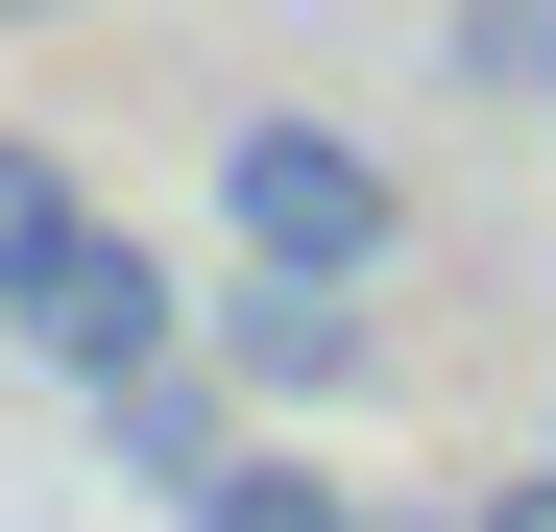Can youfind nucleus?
I'll use <instances>...</instances> for the list:
<instances>
[{"instance_id":"obj_5","label":"nucleus","mask_w":556,"mask_h":532,"mask_svg":"<svg viewBox=\"0 0 556 532\" xmlns=\"http://www.w3.org/2000/svg\"><path fill=\"white\" fill-rule=\"evenodd\" d=\"M194 532H388V508H363V484H339V460H242V484H218V508H194Z\"/></svg>"},{"instance_id":"obj_3","label":"nucleus","mask_w":556,"mask_h":532,"mask_svg":"<svg viewBox=\"0 0 556 532\" xmlns=\"http://www.w3.org/2000/svg\"><path fill=\"white\" fill-rule=\"evenodd\" d=\"M98 435H122V484H169V508H218V484H242V388H218V364L98 388Z\"/></svg>"},{"instance_id":"obj_6","label":"nucleus","mask_w":556,"mask_h":532,"mask_svg":"<svg viewBox=\"0 0 556 532\" xmlns=\"http://www.w3.org/2000/svg\"><path fill=\"white\" fill-rule=\"evenodd\" d=\"M532 49H556V0H459V73L484 98H532Z\"/></svg>"},{"instance_id":"obj_1","label":"nucleus","mask_w":556,"mask_h":532,"mask_svg":"<svg viewBox=\"0 0 556 532\" xmlns=\"http://www.w3.org/2000/svg\"><path fill=\"white\" fill-rule=\"evenodd\" d=\"M218 242L266 291H363L388 266V145L363 122H218Z\"/></svg>"},{"instance_id":"obj_8","label":"nucleus","mask_w":556,"mask_h":532,"mask_svg":"<svg viewBox=\"0 0 556 532\" xmlns=\"http://www.w3.org/2000/svg\"><path fill=\"white\" fill-rule=\"evenodd\" d=\"M532 122H556V49H532Z\"/></svg>"},{"instance_id":"obj_2","label":"nucleus","mask_w":556,"mask_h":532,"mask_svg":"<svg viewBox=\"0 0 556 532\" xmlns=\"http://www.w3.org/2000/svg\"><path fill=\"white\" fill-rule=\"evenodd\" d=\"M339 364H363V291H266V266L218 291V388H242V411H315Z\"/></svg>"},{"instance_id":"obj_7","label":"nucleus","mask_w":556,"mask_h":532,"mask_svg":"<svg viewBox=\"0 0 556 532\" xmlns=\"http://www.w3.org/2000/svg\"><path fill=\"white\" fill-rule=\"evenodd\" d=\"M459 532H556V460H532V484H484V508H459Z\"/></svg>"},{"instance_id":"obj_4","label":"nucleus","mask_w":556,"mask_h":532,"mask_svg":"<svg viewBox=\"0 0 556 532\" xmlns=\"http://www.w3.org/2000/svg\"><path fill=\"white\" fill-rule=\"evenodd\" d=\"M73 266H98V218H73V169H49L25 122H0V315L49 339V315H73Z\"/></svg>"}]
</instances>
